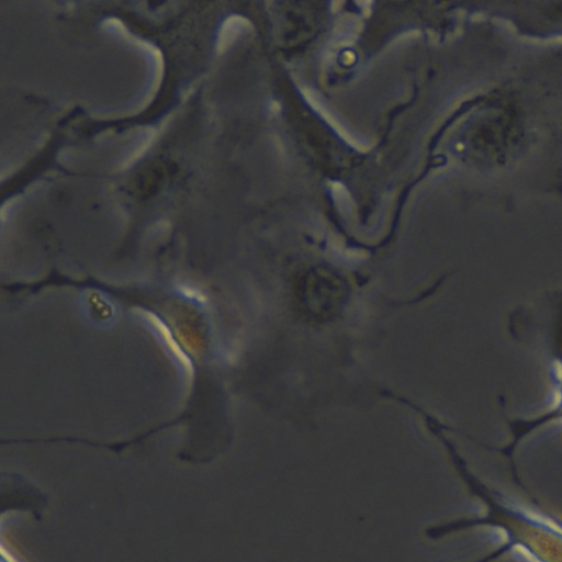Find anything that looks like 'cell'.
<instances>
[{"mask_svg":"<svg viewBox=\"0 0 562 562\" xmlns=\"http://www.w3.org/2000/svg\"><path fill=\"white\" fill-rule=\"evenodd\" d=\"M305 99L310 102V104L339 133V135L348 142L351 146L359 150H367V147L355 139L346 130L328 113L327 109L319 103L318 99L314 95L311 90H304Z\"/></svg>","mask_w":562,"mask_h":562,"instance_id":"1","label":"cell"}]
</instances>
